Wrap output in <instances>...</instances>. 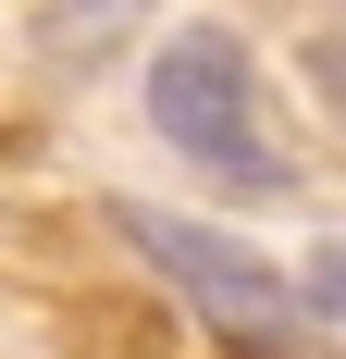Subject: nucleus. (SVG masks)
Here are the masks:
<instances>
[{
	"instance_id": "1",
	"label": "nucleus",
	"mask_w": 346,
	"mask_h": 359,
	"mask_svg": "<svg viewBox=\"0 0 346 359\" xmlns=\"http://www.w3.org/2000/svg\"><path fill=\"white\" fill-rule=\"evenodd\" d=\"M148 124H161L198 174H223V186H284V174H297L235 25H173L161 50H148Z\"/></svg>"
},
{
	"instance_id": "3",
	"label": "nucleus",
	"mask_w": 346,
	"mask_h": 359,
	"mask_svg": "<svg viewBox=\"0 0 346 359\" xmlns=\"http://www.w3.org/2000/svg\"><path fill=\"white\" fill-rule=\"evenodd\" d=\"M310 310H321V323H346V236L310 260Z\"/></svg>"
},
{
	"instance_id": "2",
	"label": "nucleus",
	"mask_w": 346,
	"mask_h": 359,
	"mask_svg": "<svg viewBox=\"0 0 346 359\" xmlns=\"http://www.w3.org/2000/svg\"><path fill=\"white\" fill-rule=\"evenodd\" d=\"M111 236H124V248H137L210 334H235V347H284L297 310H310V297L284 285L260 248H235L223 223H186V211H148V198H111Z\"/></svg>"
}]
</instances>
